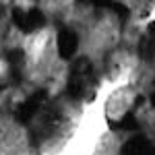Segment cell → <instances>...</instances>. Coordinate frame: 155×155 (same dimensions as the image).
Here are the masks:
<instances>
[{"instance_id":"obj_2","label":"cell","mask_w":155,"mask_h":155,"mask_svg":"<svg viewBox=\"0 0 155 155\" xmlns=\"http://www.w3.org/2000/svg\"><path fill=\"white\" fill-rule=\"evenodd\" d=\"M54 46H56V54H58V56L68 58V56L74 54V50H77V46H79V39H77V35H74L72 31L64 29V31L58 35V39H54Z\"/></svg>"},{"instance_id":"obj_1","label":"cell","mask_w":155,"mask_h":155,"mask_svg":"<svg viewBox=\"0 0 155 155\" xmlns=\"http://www.w3.org/2000/svg\"><path fill=\"white\" fill-rule=\"evenodd\" d=\"M132 101H134V91L128 89V87H118L110 99H107V106H106V116L107 120L112 122H118L126 116V112L130 110Z\"/></svg>"}]
</instances>
